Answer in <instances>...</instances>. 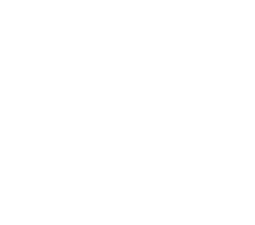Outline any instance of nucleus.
Masks as SVG:
<instances>
[]
</instances>
